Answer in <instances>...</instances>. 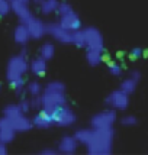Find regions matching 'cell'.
<instances>
[{
  "mask_svg": "<svg viewBox=\"0 0 148 155\" xmlns=\"http://www.w3.org/2000/svg\"><path fill=\"white\" fill-rule=\"evenodd\" d=\"M25 23H26V26H28V31H29V35H31V39L38 41V39H42L45 35H48L47 25H45L41 19H38V18L31 16Z\"/></svg>",
  "mask_w": 148,
  "mask_h": 155,
  "instance_id": "9c48e42d",
  "label": "cell"
},
{
  "mask_svg": "<svg viewBox=\"0 0 148 155\" xmlns=\"http://www.w3.org/2000/svg\"><path fill=\"white\" fill-rule=\"evenodd\" d=\"M77 147H79V142H77V139L73 136L70 135H66L62 136L60 139V142H58V152H61V154H74L76 151H77Z\"/></svg>",
  "mask_w": 148,
  "mask_h": 155,
  "instance_id": "5bb4252c",
  "label": "cell"
},
{
  "mask_svg": "<svg viewBox=\"0 0 148 155\" xmlns=\"http://www.w3.org/2000/svg\"><path fill=\"white\" fill-rule=\"evenodd\" d=\"M122 125L123 126H128V128H131V126H136V123H138V119L135 117L134 115H126L122 117Z\"/></svg>",
  "mask_w": 148,
  "mask_h": 155,
  "instance_id": "83f0119b",
  "label": "cell"
},
{
  "mask_svg": "<svg viewBox=\"0 0 148 155\" xmlns=\"http://www.w3.org/2000/svg\"><path fill=\"white\" fill-rule=\"evenodd\" d=\"M20 113H22V112H20L18 103H16V104H15V103H10V104L5 106V109H3V116H6L9 119H12V117L20 115Z\"/></svg>",
  "mask_w": 148,
  "mask_h": 155,
  "instance_id": "d4e9b609",
  "label": "cell"
},
{
  "mask_svg": "<svg viewBox=\"0 0 148 155\" xmlns=\"http://www.w3.org/2000/svg\"><path fill=\"white\" fill-rule=\"evenodd\" d=\"M29 70L31 73L36 77H44L47 73V60H44L42 57H36L29 62Z\"/></svg>",
  "mask_w": 148,
  "mask_h": 155,
  "instance_id": "e0dca14e",
  "label": "cell"
},
{
  "mask_svg": "<svg viewBox=\"0 0 148 155\" xmlns=\"http://www.w3.org/2000/svg\"><path fill=\"white\" fill-rule=\"evenodd\" d=\"M136 87H138V80H135V78H132L131 75H129L128 78H125V80L121 83V90L122 91H125L126 94H132L135 90H136Z\"/></svg>",
  "mask_w": 148,
  "mask_h": 155,
  "instance_id": "44dd1931",
  "label": "cell"
},
{
  "mask_svg": "<svg viewBox=\"0 0 148 155\" xmlns=\"http://www.w3.org/2000/svg\"><path fill=\"white\" fill-rule=\"evenodd\" d=\"M57 152H58V151H57V149H52V148H45V149L41 151L42 155H55Z\"/></svg>",
  "mask_w": 148,
  "mask_h": 155,
  "instance_id": "1f68e13d",
  "label": "cell"
},
{
  "mask_svg": "<svg viewBox=\"0 0 148 155\" xmlns=\"http://www.w3.org/2000/svg\"><path fill=\"white\" fill-rule=\"evenodd\" d=\"M116 110L113 109H108L99 112L90 119V126L92 129H109L112 128L116 122Z\"/></svg>",
  "mask_w": 148,
  "mask_h": 155,
  "instance_id": "5b68a950",
  "label": "cell"
},
{
  "mask_svg": "<svg viewBox=\"0 0 148 155\" xmlns=\"http://www.w3.org/2000/svg\"><path fill=\"white\" fill-rule=\"evenodd\" d=\"M18 104H19V109H20V112H22V113H28V112H31V110H32L31 100H28V99H22Z\"/></svg>",
  "mask_w": 148,
  "mask_h": 155,
  "instance_id": "f1b7e54d",
  "label": "cell"
},
{
  "mask_svg": "<svg viewBox=\"0 0 148 155\" xmlns=\"http://www.w3.org/2000/svg\"><path fill=\"white\" fill-rule=\"evenodd\" d=\"M105 103H106V106L109 109H113L116 112H122V110L128 109L129 106V94L122 91L121 88L119 90H113V91H110L106 96Z\"/></svg>",
  "mask_w": 148,
  "mask_h": 155,
  "instance_id": "8992f818",
  "label": "cell"
},
{
  "mask_svg": "<svg viewBox=\"0 0 148 155\" xmlns=\"http://www.w3.org/2000/svg\"><path fill=\"white\" fill-rule=\"evenodd\" d=\"M31 39V35H29V31H28L26 23L20 22L18 26L13 29V41L18 44V45H26L28 41Z\"/></svg>",
  "mask_w": 148,
  "mask_h": 155,
  "instance_id": "9a60e30c",
  "label": "cell"
},
{
  "mask_svg": "<svg viewBox=\"0 0 148 155\" xmlns=\"http://www.w3.org/2000/svg\"><path fill=\"white\" fill-rule=\"evenodd\" d=\"M112 142H113V130L109 129H93V134L87 147V152L90 155H109L112 152Z\"/></svg>",
  "mask_w": 148,
  "mask_h": 155,
  "instance_id": "3957f363",
  "label": "cell"
},
{
  "mask_svg": "<svg viewBox=\"0 0 148 155\" xmlns=\"http://www.w3.org/2000/svg\"><path fill=\"white\" fill-rule=\"evenodd\" d=\"M142 54H144V51H142L141 48H134L131 52H129V57L132 58V60H138V58H141Z\"/></svg>",
  "mask_w": 148,
  "mask_h": 155,
  "instance_id": "4dcf8cb0",
  "label": "cell"
},
{
  "mask_svg": "<svg viewBox=\"0 0 148 155\" xmlns=\"http://www.w3.org/2000/svg\"><path fill=\"white\" fill-rule=\"evenodd\" d=\"M57 13H58V18H60L58 22H60L66 29L71 31V32L77 31V29H81V20H80V18H79V15L74 12L73 6H71L70 3L61 2Z\"/></svg>",
  "mask_w": 148,
  "mask_h": 155,
  "instance_id": "277c9868",
  "label": "cell"
},
{
  "mask_svg": "<svg viewBox=\"0 0 148 155\" xmlns=\"http://www.w3.org/2000/svg\"><path fill=\"white\" fill-rule=\"evenodd\" d=\"M35 3H41V2H42V0H34Z\"/></svg>",
  "mask_w": 148,
  "mask_h": 155,
  "instance_id": "e575fe53",
  "label": "cell"
},
{
  "mask_svg": "<svg viewBox=\"0 0 148 155\" xmlns=\"http://www.w3.org/2000/svg\"><path fill=\"white\" fill-rule=\"evenodd\" d=\"M7 154V148H6V143L0 142V155H6Z\"/></svg>",
  "mask_w": 148,
  "mask_h": 155,
  "instance_id": "836d02e7",
  "label": "cell"
},
{
  "mask_svg": "<svg viewBox=\"0 0 148 155\" xmlns=\"http://www.w3.org/2000/svg\"><path fill=\"white\" fill-rule=\"evenodd\" d=\"M92 134H93V129L83 128V129L76 130L74 138H76V139H77V142H79V143H81V145H87L89 141H90V138H92Z\"/></svg>",
  "mask_w": 148,
  "mask_h": 155,
  "instance_id": "ffe728a7",
  "label": "cell"
},
{
  "mask_svg": "<svg viewBox=\"0 0 148 155\" xmlns=\"http://www.w3.org/2000/svg\"><path fill=\"white\" fill-rule=\"evenodd\" d=\"M42 99V110L54 117L55 112L60 107L67 104V96H66V84L62 81H49L44 87L41 94Z\"/></svg>",
  "mask_w": 148,
  "mask_h": 155,
  "instance_id": "7a4b0ae2",
  "label": "cell"
},
{
  "mask_svg": "<svg viewBox=\"0 0 148 155\" xmlns=\"http://www.w3.org/2000/svg\"><path fill=\"white\" fill-rule=\"evenodd\" d=\"M10 12H12V7H10V0H0V18L7 16Z\"/></svg>",
  "mask_w": 148,
  "mask_h": 155,
  "instance_id": "4316f807",
  "label": "cell"
},
{
  "mask_svg": "<svg viewBox=\"0 0 148 155\" xmlns=\"http://www.w3.org/2000/svg\"><path fill=\"white\" fill-rule=\"evenodd\" d=\"M103 60L102 49H94V48H87L86 51V61L90 67H97Z\"/></svg>",
  "mask_w": 148,
  "mask_h": 155,
  "instance_id": "ac0fdd59",
  "label": "cell"
},
{
  "mask_svg": "<svg viewBox=\"0 0 148 155\" xmlns=\"http://www.w3.org/2000/svg\"><path fill=\"white\" fill-rule=\"evenodd\" d=\"M10 7H12V12L16 15V18L20 22H26L32 13H31V9H29V3L26 2H22V0H10Z\"/></svg>",
  "mask_w": 148,
  "mask_h": 155,
  "instance_id": "7c38bea8",
  "label": "cell"
},
{
  "mask_svg": "<svg viewBox=\"0 0 148 155\" xmlns=\"http://www.w3.org/2000/svg\"><path fill=\"white\" fill-rule=\"evenodd\" d=\"M42 91H44V87H42V84H41L39 81H31V83L26 84V93L31 96V97L41 96Z\"/></svg>",
  "mask_w": 148,
  "mask_h": 155,
  "instance_id": "603a6c76",
  "label": "cell"
},
{
  "mask_svg": "<svg viewBox=\"0 0 148 155\" xmlns=\"http://www.w3.org/2000/svg\"><path fill=\"white\" fill-rule=\"evenodd\" d=\"M131 77H132V78H135V80H141V73H140V71H136V70H135V71H132V73H131Z\"/></svg>",
  "mask_w": 148,
  "mask_h": 155,
  "instance_id": "d6a6232c",
  "label": "cell"
},
{
  "mask_svg": "<svg viewBox=\"0 0 148 155\" xmlns=\"http://www.w3.org/2000/svg\"><path fill=\"white\" fill-rule=\"evenodd\" d=\"M108 68H109V73L113 75V77H119V75H122V67L118 64V62H115V61H109Z\"/></svg>",
  "mask_w": 148,
  "mask_h": 155,
  "instance_id": "484cf974",
  "label": "cell"
},
{
  "mask_svg": "<svg viewBox=\"0 0 148 155\" xmlns=\"http://www.w3.org/2000/svg\"><path fill=\"white\" fill-rule=\"evenodd\" d=\"M32 122H34V128L38 129H49L51 126H54V117L51 115H48L44 110H41L39 113L32 119Z\"/></svg>",
  "mask_w": 148,
  "mask_h": 155,
  "instance_id": "2e32d148",
  "label": "cell"
},
{
  "mask_svg": "<svg viewBox=\"0 0 148 155\" xmlns=\"http://www.w3.org/2000/svg\"><path fill=\"white\" fill-rule=\"evenodd\" d=\"M10 122H12V126H13L15 130L20 132V134L28 132V130H31L34 128V122L28 117L26 113H20V115L15 116V117L10 119Z\"/></svg>",
  "mask_w": 148,
  "mask_h": 155,
  "instance_id": "4fadbf2b",
  "label": "cell"
},
{
  "mask_svg": "<svg viewBox=\"0 0 148 155\" xmlns=\"http://www.w3.org/2000/svg\"><path fill=\"white\" fill-rule=\"evenodd\" d=\"M76 123V113L70 107L62 106L60 107L54 115V125L55 126H60V128H70Z\"/></svg>",
  "mask_w": 148,
  "mask_h": 155,
  "instance_id": "ba28073f",
  "label": "cell"
},
{
  "mask_svg": "<svg viewBox=\"0 0 148 155\" xmlns=\"http://www.w3.org/2000/svg\"><path fill=\"white\" fill-rule=\"evenodd\" d=\"M73 44L77 48H86V36L83 29H77L73 32Z\"/></svg>",
  "mask_w": 148,
  "mask_h": 155,
  "instance_id": "cb8c5ba5",
  "label": "cell"
},
{
  "mask_svg": "<svg viewBox=\"0 0 148 155\" xmlns=\"http://www.w3.org/2000/svg\"><path fill=\"white\" fill-rule=\"evenodd\" d=\"M31 106H32V109L42 107V99H41V96H34V97H31Z\"/></svg>",
  "mask_w": 148,
  "mask_h": 155,
  "instance_id": "f546056e",
  "label": "cell"
},
{
  "mask_svg": "<svg viewBox=\"0 0 148 155\" xmlns=\"http://www.w3.org/2000/svg\"><path fill=\"white\" fill-rule=\"evenodd\" d=\"M28 71H29V61H28L26 57V51L23 49L19 55H15L9 60L6 68L7 83L18 94L23 93V87H25L23 77Z\"/></svg>",
  "mask_w": 148,
  "mask_h": 155,
  "instance_id": "6da1fadb",
  "label": "cell"
},
{
  "mask_svg": "<svg viewBox=\"0 0 148 155\" xmlns=\"http://www.w3.org/2000/svg\"><path fill=\"white\" fill-rule=\"evenodd\" d=\"M15 135H16V130L12 126L10 119L6 116H2L0 117V142L7 145L15 139Z\"/></svg>",
  "mask_w": 148,
  "mask_h": 155,
  "instance_id": "8fae6325",
  "label": "cell"
},
{
  "mask_svg": "<svg viewBox=\"0 0 148 155\" xmlns=\"http://www.w3.org/2000/svg\"><path fill=\"white\" fill-rule=\"evenodd\" d=\"M39 6H41V13L44 16H49L52 13H57L60 2L58 0H42L39 3Z\"/></svg>",
  "mask_w": 148,
  "mask_h": 155,
  "instance_id": "d6986e66",
  "label": "cell"
},
{
  "mask_svg": "<svg viewBox=\"0 0 148 155\" xmlns=\"http://www.w3.org/2000/svg\"><path fill=\"white\" fill-rule=\"evenodd\" d=\"M47 31H48V35H51L57 42L66 44V45L73 44V32L66 29L60 22H52V23L47 25Z\"/></svg>",
  "mask_w": 148,
  "mask_h": 155,
  "instance_id": "52a82bcc",
  "label": "cell"
},
{
  "mask_svg": "<svg viewBox=\"0 0 148 155\" xmlns=\"http://www.w3.org/2000/svg\"><path fill=\"white\" fill-rule=\"evenodd\" d=\"M22 2H26V3H29V2H31V0H22Z\"/></svg>",
  "mask_w": 148,
  "mask_h": 155,
  "instance_id": "d590c367",
  "label": "cell"
},
{
  "mask_svg": "<svg viewBox=\"0 0 148 155\" xmlns=\"http://www.w3.org/2000/svg\"><path fill=\"white\" fill-rule=\"evenodd\" d=\"M86 36V49L94 48V49H103V36L102 32L94 26H87L83 29Z\"/></svg>",
  "mask_w": 148,
  "mask_h": 155,
  "instance_id": "30bf717a",
  "label": "cell"
},
{
  "mask_svg": "<svg viewBox=\"0 0 148 155\" xmlns=\"http://www.w3.org/2000/svg\"><path fill=\"white\" fill-rule=\"evenodd\" d=\"M0 88H2V84H0Z\"/></svg>",
  "mask_w": 148,
  "mask_h": 155,
  "instance_id": "8d00e7d4",
  "label": "cell"
},
{
  "mask_svg": "<svg viewBox=\"0 0 148 155\" xmlns=\"http://www.w3.org/2000/svg\"><path fill=\"white\" fill-rule=\"evenodd\" d=\"M39 54L44 60H47V61L52 60V57L55 55V45L52 42H45V44L41 47Z\"/></svg>",
  "mask_w": 148,
  "mask_h": 155,
  "instance_id": "7402d4cb",
  "label": "cell"
}]
</instances>
